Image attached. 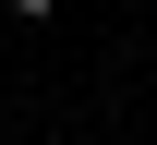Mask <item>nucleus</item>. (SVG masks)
I'll list each match as a JSON object with an SVG mask.
<instances>
[{
  "mask_svg": "<svg viewBox=\"0 0 157 145\" xmlns=\"http://www.w3.org/2000/svg\"><path fill=\"white\" fill-rule=\"evenodd\" d=\"M0 12H12V24H48V12H60V0H0Z\"/></svg>",
  "mask_w": 157,
  "mask_h": 145,
  "instance_id": "f257e3e1",
  "label": "nucleus"
}]
</instances>
